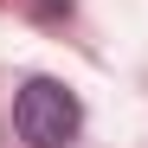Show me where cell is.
<instances>
[{
    "label": "cell",
    "instance_id": "obj_1",
    "mask_svg": "<svg viewBox=\"0 0 148 148\" xmlns=\"http://www.w3.org/2000/svg\"><path fill=\"white\" fill-rule=\"evenodd\" d=\"M13 129H19L26 148H71V135L84 129V110H77V97H71L64 84L32 77L13 97Z\"/></svg>",
    "mask_w": 148,
    "mask_h": 148
}]
</instances>
